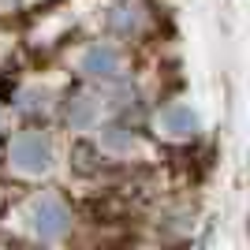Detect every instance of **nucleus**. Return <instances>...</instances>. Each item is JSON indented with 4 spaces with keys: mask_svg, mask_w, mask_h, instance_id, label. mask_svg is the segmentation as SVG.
<instances>
[{
    "mask_svg": "<svg viewBox=\"0 0 250 250\" xmlns=\"http://www.w3.org/2000/svg\"><path fill=\"white\" fill-rule=\"evenodd\" d=\"M11 153H15V165L19 168H45L49 165V146H45L38 135H22L15 138V146H11Z\"/></svg>",
    "mask_w": 250,
    "mask_h": 250,
    "instance_id": "obj_1",
    "label": "nucleus"
},
{
    "mask_svg": "<svg viewBox=\"0 0 250 250\" xmlns=\"http://www.w3.org/2000/svg\"><path fill=\"white\" fill-rule=\"evenodd\" d=\"M34 213H38V217H45V220H34V224H38V231H42L45 239L60 235V231H63V224H67V213L60 209V202H52V198H45L42 206L34 209Z\"/></svg>",
    "mask_w": 250,
    "mask_h": 250,
    "instance_id": "obj_2",
    "label": "nucleus"
}]
</instances>
